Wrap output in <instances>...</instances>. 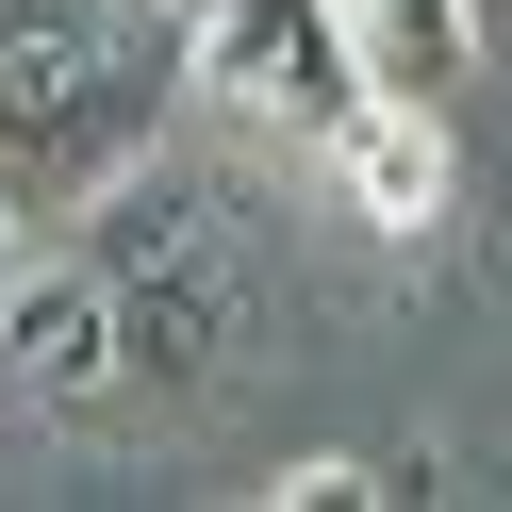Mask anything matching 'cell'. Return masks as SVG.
<instances>
[{
  "label": "cell",
  "instance_id": "1",
  "mask_svg": "<svg viewBox=\"0 0 512 512\" xmlns=\"http://www.w3.org/2000/svg\"><path fill=\"white\" fill-rule=\"evenodd\" d=\"M182 116L166 0H0V215L67 232L116 166H149Z\"/></svg>",
  "mask_w": 512,
  "mask_h": 512
},
{
  "label": "cell",
  "instance_id": "2",
  "mask_svg": "<svg viewBox=\"0 0 512 512\" xmlns=\"http://www.w3.org/2000/svg\"><path fill=\"white\" fill-rule=\"evenodd\" d=\"M67 232H83V265L116 281L133 380H215V347H232V248H215V199H182L166 166H116Z\"/></svg>",
  "mask_w": 512,
  "mask_h": 512
},
{
  "label": "cell",
  "instance_id": "3",
  "mask_svg": "<svg viewBox=\"0 0 512 512\" xmlns=\"http://www.w3.org/2000/svg\"><path fill=\"white\" fill-rule=\"evenodd\" d=\"M182 100H215V116H248V133L314 149L347 100H364V50H347L331 0H199V17H182Z\"/></svg>",
  "mask_w": 512,
  "mask_h": 512
},
{
  "label": "cell",
  "instance_id": "4",
  "mask_svg": "<svg viewBox=\"0 0 512 512\" xmlns=\"http://www.w3.org/2000/svg\"><path fill=\"white\" fill-rule=\"evenodd\" d=\"M0 397H34V413H100V397H133V331H116V281H100V265H34V248H17Z\"/></svg>",
  "mask_w": 512,
  "mask_h": 512
},
{
  "label": "cell",
  "instance_id": "5",
  "mask_svg": "<svg viewBox=\"0 0 512 512\" xmlns=\"http://www.w3.org/2000/svg\"><path fill=\"white\" fill-rule=\"evenodd\" d=\"M314 166H331V199L364 215V232H446V100H413V83H364V100L314 133Z\"/></svg>",
  "mask_w": 512,
  "mask_h": 512
},
{
  "label": "cell",
  "instance_id": "6",
  "mask_svg": "<svg viewBox=\"0 0 512 512\" xmlns=\"http://www.w3.org/2000/svg\"><path fill=\"white\" fill-rule=\"evenodd\" d=\"M331 17L364 50V83H413V100H446L479 67V0H331Z\"/></svg>",
  "mask_w": 512,
  "mask_h": 512
},
{
  "label": "cell",
  "instance_id": "7",
  "mask_svg": "<svg viewBox=\"0 0 512 512\" xmlns=\"http://www.w3.org/2000/svg\"><path fill=\"white\" fill-rule=\"evenodd\" d=\"M364 496H397V463H298L281 479V512H364Z\"/></svg>",
  "mask_w": 512,
  "mask_h": 512
},
{
  "label": "cell",
  "instance_id": "8",
  "mask_svg": "<svg viewBox=\"0 0 512 512\" xmlns=\"http://www.w3.org/2000/svg\"><path fill=\"white\" fill-rule=\"evenodd\" d=\"M0 314H17V215H0Z\"/></svg>",
  "mask_w": 512,
  "mask_h": 512
},
{
  "label": "cell",
  "instance_id": "9",
  "mask_svg": "<svg viewBox=\"0 0 512 512\" xmlns=\"http://www.w3.org/2000/svg\"><path fill=\"white\" fill-rule=\"evenodd\" d=\"M166 17H199V0H166Z\"/></svg>",
  "mask_w": 512,
  "mask_h": 512
}]
</instances>
